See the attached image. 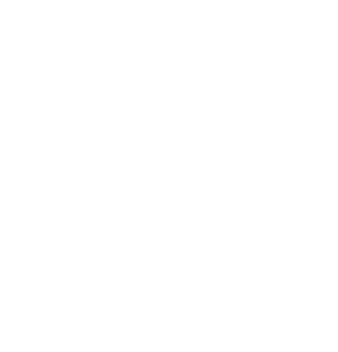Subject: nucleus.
Returning a JSON list of instances; mask_svg holds the SVG:
<instances>
[]
</instances>
